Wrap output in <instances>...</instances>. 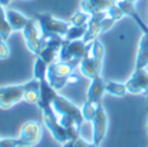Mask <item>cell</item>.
Listing matches in <instances>:
<instances>
[{
	"instance_id": "cell-17",
	"label": "cell",
	"mask_w": 148,
	"mask_h": 147,
	"mask_svg": "<svg viewBox=\"0 0 148 147\" xmlns=\"http://www.w3.org/2000/svg\"><path fill=\"white\" fill-rule=\"evenodd\" d=\"M117 4L119 6V8L122 9L123 14L131 17V19L136 22L138 26L143 30V33H148L147 24L143 21V19L139 16V13L136 12V9H135V7H134V3H130V1H126V0H117Z\"/></svg>"
},
{
	"instance_id": "cell-5",
	"label": "cell",
	"mask_w": 148,
	"mask_h": 147,
	"mask_svg": "<svg viewBox=\"0 0 148 147\" xmlns=\"http://www.w3.org/2000/svg\"><path fill=\"white\" fill-rule=\"evenodd\" d=\"M42 138V125L37 121H28L21 126L18 135L20 147H33Z\"/></svg>"
},
{
	"instance_id": "cell-12",
	"label": "cell",
	"mask_w": 148,
	"mask_h": 147,
	"mask_svg": "<svg viewBox=\"0 0 148 147\" xmlns=\"http://www.w3.org/2000/svg\"><path fill=\"white\" fill-rule=\"evenodd\" d=\"M58 96V91L50 86L47 79H42L39 80V99H38V105L39 110H45V109L53 108V101L54 99Z\"/></svg>"
},
{
	"instance_id": "cell-30",
	"label": "cell",
	"mask_w": 148,
	"mask_h": 147,
	"mask_svg": "<svg viewBox=\"0 0 148 147\" xmlns=\"http://www.w3.org/2000/svg\"><path fill=\"white\" fill-rule=\"evenodd\" d=\"M9 57V47L7 41L0 39V59H7Z\"/></svg>"
},
{
	"instance_id": "cell-26",
	"label": "cell",
	"mask_w": 148,
	"mask_h": 147,
	"mask_svg": "<svg viewBox=\"0 0 148 147\" xmlns=\"http://www.w3.org/2000/svg\"><path fill=\"white\" fill-rule=\"evenodd\" d=\"M96 106H97V105H95L93 103L85 100L83 108H81L83 118H84V121H85V122H92V118H93V116H95V112H96Z\"/></svg>"
},
{
	"instance_id": "cell-32",
	"label": "cell",
	"mask_w": 148,
	"mask_h": 147,
	"mask_svg": "<svg viewBox=\"0 0 148 147\" xmlns=\"http://www.w3.org/2000/svg\"><path fill=\"white\" fill-rule=\"evenodd\" d=\"M87 146H88V142L81 138H77L73 142V147H87Z\"/></svg>"
},
{
	"instance_id": "cell-1",
	"label": "cell",
	"mask_w": 148,
	"mask_h": 147,
	"mask_svg": "<svg viewBox=\"0 0 148 147\" xmlns=\"http://www.w3.org/2000/svg\"><path fill=\"white\" fill-rule=\"evenodd\" d=\"M89 50H90V42L85 43L83 39L67 41L63 37V42H62V47L58 58L60 62H64V63L70 64V66H72L75 68L89 54Z\"/></svg>"
},
{
	"instance_id": "cell-2",
	"label": "cell",
	"mask_w": 148,
	"mask_h": 147,
	"mask_svg": "<svg viewBox=\"0 0 148 147\" xmlns=\"http://www.w3.org/2000/svg\"><path fill=\"white\" fill-rule=\"evenodd\" d=\"M73 72V67L70 66V64L64 63V62H54V63L49 64V68H47V81L50 83V86L53 87L55 91H60L63 89L67 83H73L76 81L77 79L73 78L72 75Z\"/></svg>"
},
{
	"instance_id": "cell-25",
	"label": "cell",
	"mask_w": 148,
	"mask_h": 147,
	"mask_svg": "<svg viewBox=\"0 0 148 147\" xmlns=\"http://www.w3.org/2000/svg\"><path fill=\"white\" fill-rule=\"evenodd\" d=\"M89 17H90V14L85 13V12H83V11L76 12L70 19V24L71 25H76V26H87Z\"/></svg>"
},
{
	"instance_id": "cell-24",
	"label": "cell",
	"mask_w": 148,
	"mask_h": 147,
	"mask_svg": "<svg viewBox=\"0 0 148 147\" xmlns=\"http://www.w3.org/2000/svg\"><path fill=\"white\" fill-rule=\"evenodd\" d=\"M87 30V26H76V25H71L68 28L67 33L64 36V39L67 41H75V39H83L84 34Z\"/></svg>"
},
{
	"instance_id": "cell-4",
	"label": "cell",
	"mask_w": 148,
	"mask_h": 147,
	"mask_svg": "<svg viewBox=\"0 0 148 147\" xmlns=\"http://www.w3.org/2000/svg\"><path fill=\"white\" fill-rule=\"evenodd\" d=\"M42 119H43V124L45 126L49 129V131L51 133V135L55 138L56 142L59 143H64V142L68 141L67 137V131L66 129L62 126V124L59 122V117L58 114L55 113L53 108H49L42 110Z\"/></svg>"
},
{
	"instance_id": "cell-19",
	"label": "cell",
	"mask_w": 148,
	"mask_h": 147,
	"mask_svg": "<svg viewBox=\"0 0 148 147\" xmlns=\"http://www.w3.org/2000/svg\"><path fill=\"white\" fill-rule=\"evenodd\" d=\"M148 66V33H143L139 42V49L136 54L135 70H142Z\"/></svg>"
},
{
	"instance_id": "cell-22",
	"label": "cell",
	"mask_w": 148,
	"mask_h": 147,
	"mask_svg": "<svg viewBox=\"0 0 148 147\" xmlns=\"http://www.w3.org/2000/svg\"><path fill=\"white\" fill-rule=\"evenodd\" d=\"M105 92L118 97H122L126 95L127 89H126V86L123 83H118V81H113V80H105Z\"/></svg>"
},
{
	"instance_id": "cell-13",
	"label": "cell",
	"mask_w": 148,
	"mask_h": 147,
	"mask_svg": "<svg viewBox=\"0 0 148 147\" xmlns=\"http://www.w3.org/2000/svg\"><path fill=\"white\" fill-rule=\"evenodd\" d=\"M105 17H106V12L90 14L89 20H88V24H87V30H85V34L83 37V41L85 43H89V42L97 39L98 34L102 32L101 30V21Z\"/></svg>"
},
{
	"instance_id": "cell-8",
	"label": "cell",
	"mask_w": 148,
	"mask_h": 147,
	"mask_svg": "<svg viewBox=\"0 0 148 147\" xmlns=\"http://www.w3.org/2000/svg\"><path fill=\"white\" fill-rule=\"evenodd\" d=\"M25 84L0 87V108L9 109L14 104L24 100Z\"/></svg>"
},
{
	"instance_id": "cell-16",
	"label": "cell",
	"mask_w": 148,
	"mask_h": 147,
	"mask_svg": "<svg viewBox=\"0 0 148 147\" xmlns=\"http://www.w3.org/2000/svg\"><path fill=\"white\" fill-rule=\"evenodd\" d=\"M103 92H105V80L100 75L90 80V86L87 92V100L93 103L95 105H97V104L101 103Z\"/></svg>"
},
{
	"instance_id": "cell-14",
	"label": "cell",
	"mask_w": 148,
	"mask_h": 147,
	"mask_svg": "<svg viewBox=\"0 0 148 147\" xmlns=\"http://www.w3.org/2000/svg\"><path fill=\"white\" fill-rule=\"evenodd\" d=\"M80 67V72L83 74L85 78L88 79H95L97 76H100L101 74V67H102V61L97 59L95 57H92L90 54H88L85 58L81 61V63L79 64Z\"/></svg>"
},
{
	"instance_id": "cell-15",
	"label": "cell",
	"mask_w": 148,
	"mask_h": 147,
	"mask_svg": "<svg viewBox=\"0 0 148 147\" xmlns=\"http://www.w3.org/2000/svg\"><path fill=\"white\" fill-rule=\"evenodd\" d=\"M117 3V0H81L80 8L88 14L106 12L112 6Z\"/></svg>"
},
{
	"instance_id": "cell-11",
	"label": "cell",
	"mask_w": 148,
	"mask_h": 147,
	"mask_svg": "<svg viewBox=\"0 0 148 147\" xmlns=\"http://www.w3.org/2000/svg\"><path fill=\"white\" fill-rule=\"evenodd\" d=\"M21 32H23L26 47H28L34 55H38L42 49V42H41V36L38 34V30H37V28H36V22L32 20Z\"/></svg>"
},
{
	"instance_id": "cell-18",
	"label": "cell",
	"mask_w": 148,
	"mask_h": 147,
	"mask_svg": "<svg viewBox=\"0 0 148 147\" xmlns=\"http://www.w3.org/2000/svg\"><path fill=\"white\" fill-rule=\"evenodd\" d=\"M5 14H7V20H8L9 25H11V28L13 32L14 30H23L29 22L32 21V19L24 16V14H21L17 11H13V9L5 11Z\"/></svg>"
},
{
	"instance_id": "cell-9",
	"label": "cell",
	"mask_w": 148,
	"mask_h": 147,
	"mask_svg": "<svg viewBox=\"0 0 148 147\" xmlns=\"http://www.w3.org/2000/svg\"><path fill=\"white\" fill-rule=\"evenodd\" d=\"M126 89L130 93L134 95H144L147 97V105H148V71L145 68L135 70L132 76L125 83Z\"/></svg>"
},
{
	"instance_id": "cell-33",
	"label": "cell",
	"mask_w": 148,
	"mask_h": 147,
	"mask_svg": "<svg viewBox=\"0 0 148 147\" xmlns=\"http://www.w3.org/2000/svg\"><path fill=\"white\" fill-rule=\"evenodd\" d=\"M73 142L75 141H67L63 143V147H73Z\"/></svg>"
},
{
	"instance_id": "cell-3",
	"label": "cell",
	"mask_w": 148,
	"mask_h": 147,
	"mask_svg": "<svg viewBox=\"0 0 148 147\" xmlns=\"http://www.w3.org/2000/svg\"><path fill=\"white\" fill-rule=\"evenodd\" d=\"M36 19L41 28V42L55 36L64 37L68 28L71 26L70 22L55 19L50 13H38L36 14Z\"/></svg>"
},
{
	"instance_id": "cell-6",
	"label": "cell",
	"mask_w": 148,
	"mask_h": 147,
	"mask_svg": "<svg viewBox=\"0 0 148 147\" xmlns=\"http://www.w3.org/2000/svg\"><path fill=\"white\" fill-rule=\"evenodd\" d=\"M108 129V114L102 104H97L95 116L92 118V142L100 146L102 143Z\"/></svg>"
},
{
	"instance_id": "cell-37",
	"label": "cell",
	"mask_w": 148,
	"mask_h": 147,
	"mask_svg": "<svg viewBox=\"0 0 148 147\" xmlns=\"http://www.w3.org/2000/svg\"><path fill=\"white\" fill-rule=\"evenodd\" d=\"M147 131H148V122H147Z\"/></svg>"
},
{
	"instance_id": "cell-23",
	"label": "cell",
	"mask_w": 148,
	"mask_h": 147,
	"mask_svg": "<svg viewBox=\"0 0 148 147\" xmlns=\"http://www.w3.org/2000/svg\"><path fill=\"white\" fill-rule=\"evenodd\" d=\"M47 68H49V64L41 57L37 55L36 64H34V79H37V80L46 79V76H47Z\"/></svg>"
},
{
	"instance_id": "cell-7",
	"label": "cell",
	"mask_w": 148,
	"mask_h": 147,
	"mask_svg": "<svg viewBox=\"0 0 148 147\" xmlns=\"http://www.w3.org/2000/svg\"><path fill=\"white\" fill-rule=\"evenodd\" d=\"M53 109L55 110V113L58 116H68L72 117L79 125H83L84 118H83V113H81V109L79 106H76L72 101H70L68 99H66L64 96H58L54 99L53 101Z\"/></svg>"
},
{
	"instance_id": "cell-28",
	"label": "cell",
	"mask_w": 148,
	"mask_h": 147,
	"mask_svg": "<svg viewBox=\"0 0 148 147\" xmlns=\"http://www.w3.org/2000/svg\"><path fill=\"white\" fill-rule=\"evenodd\" d=\"M106 14L109 17H112V19H114L115 21L117 20H121L122 19V16H123V12H122V9L119 8V6H118L117 3L114 4V6H112L109 9L106 11Z\"/></svg>"
},
{
	"instance_id": "cell-35",
	"label": "cell",
	"mask_w": 148,
	"mask_h": 147,
	"mask_svg": "<svg viewBox=\"0 0 148 147\" xmlns=\"http://www.w3.org/2000/svg\"><path fill=\"white\" fill-rule=\"evenodd\" d=\"M87 147H100V146H97V144L93 143V142H90V143L88 142V146H87Z\"/></svg>"
},
{
	"instance_id": "cell-34",
	"label": "cell",
	"mask_w": 148,
	"mask_h": 147,
	"mask_svg": "<svg viewBox=\"0 0 148 147\" xmlns=\"http://www.w3.org/2000/svg\"><path fill=\"white\" fill-rule=\"evenodd\" d=\"M12 0H0V6L1 7H7L9 3H11Z\"/></svg>"
},
{
	"instance_id": "cell-20",
	"label": "cell",
	"mask_w": 148,
	"mask_h": 147,
	"mask_svg": "<svg viewBox=\"0 0 148 147\" xmlns=\"http://www.w3.org/2000/svg\"><path fill=\"white\" fill-rule=\"evenodd\" d=\"M39 99V80L32 79L28 83H25V93L24 100L29 104H37Z\"/></svg>"
},
{
	"instance_id": "cell-31",
	"label": "cell",
	"mask_w": 148,
	"mask_h": 147,
	"mask_svg": "<svg viewBox=\"0 0 148 147\" xmlns=\"http://www.w3.org/2000/svg\"><path fill=\"white\" fill-rule=\"evenodd\" d=\"M115 22V20L114 19H112V17H109L106 14V17L101 21V30L102 32H106V30H109L110 28L113 26V24Z\"/></svg>"
},
{
	"instance_id": "cell-27",
	"label": "cell",
	"mask_w": 148,
	"mask_h": 147,
	"mask_svg": "<svg viewBox=\"0 0 148 147\" xmlns=\"http://www.w3.org/2000/svg\"><path fill=\"white\" fill-rule=\"evenodd\" d=\"M89 54L92 57L97 59H101L102 61L103 58V54H105V49H103L102 43H101L98 39H95V41L90 42V50H89Z\"/></svg>"
},
{
	"instance_id": "cell-21",
	"label": "cell",
	"mask_w": 148,
	"mask_h": 147,
	"mask_svg": "<svg viewBox=\"0 0 148 147\" xmlns=\"http://www.w3.org/2000/svg\"><path fill=\"white\" fill-rule=\"evenodd\" d=\"M12 32L13 30H12L8 20H7V14H5V11H4V7L0 6V39L7 41Z\"/></svg>"
},
{
	"instance_id": "cell-29",
	"label": "cell",
	"mask_w": 148,
	"mask_h": 147,
	"mask_svg": "<svg viewBox=\"0 0 148 147\" xmlns=\"http://www.w3.org/2000/svg\"><path fill=\"white\" fill-rule=\"evenodd\" d=\"M0 147H20L18 138H4V139H0Z\"/></svg>"
},
{
	"instance_id": "cell-10",
	"label": "cell",
	"mask_w": 148,
	"mask_h": 147,
	"mask_svg": "<svg viewBox=\"0 0 148 147\" xmlns=\"http://www.w3.org/2000/svg\"><path fill=\"white\" fill-rule=\"evenodd\" d=\"M62 42H63V37L62 36H55L47 38L46 41H42V49L38 57H41L47 64H51L55 62V58L59 55L62 47Z\"/></svg>"
},
{
	"instance_id": "cell-36",
	"label": "cell",
	"mask_w": 148,
	"mask_h": 147,
	"mask_svg": "<svg viewBox=\"0 0 148 147\" xmlns=\"http://www.w3.org/2000/svg\"><path fill=\"white\" fill-rule=\"evenodd\" d=\"M126 1H130V3H135L136 0H126Z\"/></svg>"
}]
</instances>
